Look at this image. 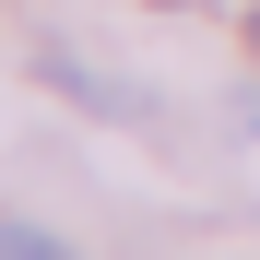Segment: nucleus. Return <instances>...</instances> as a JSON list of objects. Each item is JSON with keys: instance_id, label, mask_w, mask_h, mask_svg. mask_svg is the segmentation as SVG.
Returning a JSON list of instances; mask_svg holds the SVG:
<instances>
[{"instance_id": "f257e3e1", "label": "nucleus", "mask_w": 260, "mask_h": 260, "mask_svg": "<svg viewBox=\"0 0 260 260\" xmlns=\"http://www.w3.org/2000/svg\"><path fill=\"white\" fill-rule=\"evenodd\" d=\"M0 260H71L59 237H36V225H0Z\"/></svg>"}, {"instance_id": "f03ea898", "label": "nucleus", "mask_w": 260, "mask_h": 260, "mask_svg": "<svg viewBox=\"0 0 260 260\" xmlns=\"http://www.w3.org/2000/svg\"><path fill=\"white\" fill-rule=\"evenodd\" d=\"M248 48H260V12H248Z\"/></svg>"}]
</instances>
